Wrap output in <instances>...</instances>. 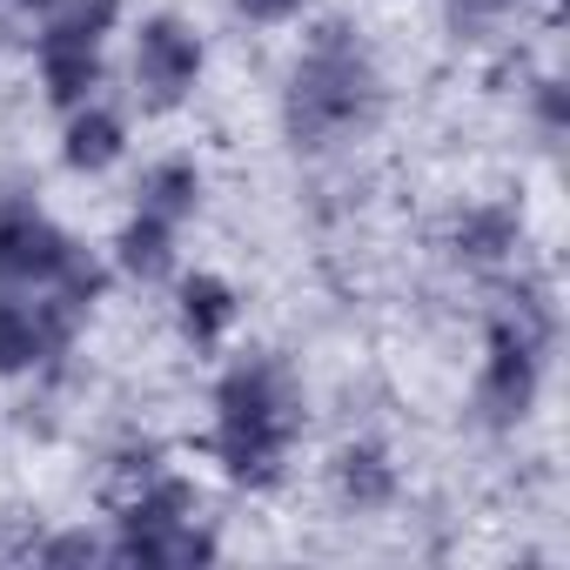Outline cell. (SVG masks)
I'll use <instances>...</instances> for the list:
<instances>
[{
	"mask_svg": "<svg viewBox=\"0 0 570 570\" xmlns=\"http://www.w3.org/2000/svg\"><path fill=\"white\" fill-rule=\"evenodd\" d=\"M376 115H383V75H376L370 48L343 21L316 28L289 68V88H282V135L303 155H330V148L370 135Z\"/></svg>",
	"mask_w": 570,
	"mask_h": 570,
	"instance_id": "1",
	"label": "cell"
},
{
	"mask_svg": "<svg viewBox=\"0 0 570 570\" xmlns=\"http://www.w3.org/2000/svg\"><path fill=\"white\" fill-rule=\"evenodd\" d=\"M303 436V383L289 376L282 356H242L222 383H215V463L228 470V483L268 490L282 476V456Z\"/></svg>",
	"mask_w": 570,
	"mask_h": 570,
	"instance_id": "2",
	"label": "cell"
},
{
	"mask_svg": "<svg viewBox=\"0 0 570 570\" xmlns=\"http://www.w3.org/2000/svg\"><path fill=\"white\" fill-rule=\"evenodd\" d=\"M202 81V41L181 14H148L135 28V101L148 115H168Z\"/></svg>",
	"mask_w": 570,
	"mask_h": 570,
	"instance_id": "3",
	"label": "cell"
},
{
	"mask_svg": "<svg viewBox=\"0 0 570 570\" xmlns=\"http://www.w3.org/2000/svg\"><path fill=\"white\" fill-rule=\"evenodd\" d=\"M537 390H543V350H530L503 323H490V350L476 370V416L490 430H517L537 410Z\"/></svg>",
	"mask_w": 570,
	"mask_h": 570,
	"instance_id": "4",
	"label": "cell"
},
{
	"mask_svg": "<svg viewBox=\"0 0 570 570\" xmlns=\"http://www.w3.org/2000/svg\"><path fill=\"white\" fill-rule=\"evenodd\" d=\"M75 235L55 228L35 202L0 195V289H41V282L68 262Z\"/></svg>",
	"mask_w": 570,
	"mask_h": 570,
	"instance_id": "5",
	"label": "cell"
},
{
	"mask_svg": "<svg viewBox=\"0 0 570 570\" xmlns=\"http://www.w3.org/2000/svg\"><path fill=\"white\" fill-rule=\"evenodd\" d=\"M517 248H523V215L510 202H470L450 222V255L463 268H503Z\"/></svg>",
	"mask_w": 570,
	"mask_h": 570,
	"instance_id": "6",
	"label": "cell"
},
{
	"mask_svg": "<svg viewBox=\"0 0 570 570\" xmlns=\"http://www.w3.org/2000/svg\"><path fill=\"white\" fill-rule=\"evenodd\" d=\"M55 336L41 323L35 289H0V376H28L41 363H55Z\"/></svg>",
	"mask_w": 570,
	"mask_h": 570,
	"instance_id": "7",
	"label": "cell"
},
{
	"mask_svg": "<svg viewBox=\"0 0 570 570\" xmlns=\"http://www.w3.org/2000/svg\"><path fill=\"white\" fill-rule=\"evenodd\" d=\"M121 148H128V128H121V115H115V108H101V101L68 108L61 161H68L75 175H108V168L121 161Z\"/></svg>",
	"mask_w": 570,
	"mask_h": 570,
	"instance_id": "8",
	"label": "cell"
},
{
	"mask_svg": "<svg viewBox=\"0 0 570 570\" xmlns=\"http://www.w3.org/2000/svg\"><path fill=\"white\" fill-rule=\"evenodd\" d=\"M35 61H41V88H48L55 108H81V101H95V88H101V48L41 35V41H35Z\"/></svg>",
	"mask_w": 570,
	"mask_h": 570,
	"instance_id": "9",
	"label": "cell"
},
{
	"mask_svg": "<svg viewBox=\"0 0 570 570\" xmlns=\"http://www.w3.org/2000/svg\"><path fill=\"white\" fill-rule=\"evenodd\" d=\"M175 316H181V336L195 350H215L228 336V323H235V289L222 275L195 268V275H181V289H175Z\"/></svg>",
	"mask_w": 570,
	"mask_h": 570,
	"instance_id": "10",
	"label": "cell"
},
{
	"mask_svg": "<svg viewBox=\"0 0 570 570\" xmlns=\"http://www.w3.org/2000/svg\"><path fill=\"white\" fill-rule=\"evenodd\" d=\"M336 497H343V510H356V517L390 510V503H396V463H390V450L350 443V450L336 456Z\"/></svg>",
	"mask_w": 570,
	"mask_h": 570,
	"instance_id": "11",
	"label": "cell"
},
{
	"mask_svg": "<svg viewBox=\"0 0 570 570\" xmlns=\"http://www.w3.org/2000/svg\"><path fill=\"white\" fill-rule=\"evenodd\" d=\"M115 268L135 275V282H161V275H175V222L135 208V215L121 222V235H115Z\"/></svg>",
	"mask_w": 570,
	"mask_h": 570,
	"instance_id": "12",
	"label": "cell"
},
{
	"mask_svg": "<svg viewBox=\"0 0 570 570\" xmlns=\"http://www.w3.org/2000/svg\"><path fill=\"white\" fill-rule=\"evenodd\" d=\"M135 208H141V215H161V222H188V215L202 208V168L181 161V155L155 161V168L141 175V188H135Z\"/></svg>",
	"mask_w": 570,
	"mask_h": 570,
	"instance_id": "13",
	"label": "cell"
},
{
	"mask_svg": "<svg viewBox=\"0 0 570 570\" xmlns=\"http://www.w3.org/2000/svg\"><path fill=\"white\" fill-rule=\"evenodd\" d=\"M115 21H121V0H48V21H41V35L101 48V41L115 35Z\"/></svg>",
	"mask_w": 570,
	"mask_h": 570,
	"instance_id": "14",
	"label": "cell"
},
{
	"mask_svg": "<svg viewBox=\"0 0 570 570\" xmlns=\"http://www.w3.org/2000/svg\"><path fill=\"white\" fill-rule=\"evenodd\" d=\"M530 8V0H443V14H450V28L456 35H490L497 21H510V14H523Z\"/></svg>",
	"mask_w": 570,
	"mask_h": 570,
	"instance_id": "15",
	"label": "cell"
},
{
	"mask_svg": "<svg viewBox=\"0 0 570 570\" xmlns=\"http://www.w3.org/2000/svg\"><path fill=\"white\" fill-rule=\"evenodd\" d=\"M530 108H537V128H543V135H563V128H570V88H563L557 75L530 81Z\"/></svg>",
	"mask_w": 570,
	"mask_h": 570,
	"instance_id": "16",
	"label": "cell"
},
{
	"mask_svg": "<svg viewBox=\"0 0 570 570\" xmlns=\"http://www.w3.org/2000/svg\"><path fill=\"white\" fill-rule=\"evenodd\" d=\"M35 557H41V563H95V557H108V543H101L95 530H61V537H48Z\"/></svg>",
	"mask_w": 570,
	"mask_h": 570,
	"instance_id": "17",
	"label": "cell"
},
{
	"mask_svg": "<svg viewBox=\"0 0 570 570\" xmlns=\"http://www.w3.org/2000/svg\"><path fill=\"white\" fill-rule=\"evenodd\" d=\"M235 14L255 21V28H275V21H296L303 0H235Z\"/></svg>",
	"mask_w": 570,
	"mask_h": 570,
	"instance_id": "18",
	"label": "cell"
}]
</instances>
